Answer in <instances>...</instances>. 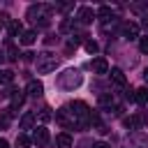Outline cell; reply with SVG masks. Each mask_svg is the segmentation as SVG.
Listing matches in <instances>:
<instances>
[{"label":"cell","instance_id":"1","mask_svg":"<svg viewBox=\"0 0 148 148\" xmlns=\"http://www.w3.org/2000/svg\"><path fill=\"white\" fill-rule=\"evenodd\" d=\"M90 113L92 109L86 102L76 99V102H67L65 106H60L56 111V120L65 130H86L90 125Z\"/></svg>","mask_w":148,"mask_h":148},{"label":"cell","instance_id":"2","mask_svg":"<svg viewBox=\"0 0 148 148\" xmlns=\"http://www.w3.org/2000/svg\"><path fill=\"white\" fill-rule=\"evenodd\" d=\"M51 9H53L51 5H42V2H39V5H30V7H28V12H25V16H28L32 23H37V25H42V28H44V25H49Z\"/></svg>","mask_w":148,"mask_h":148},{"label":"cell","instance_id":"3","mask_svg":"<svg viewBox=\"0 0 148 148\" xmlns=\"http://www.w3.org/2000/svg\"><path fill=\"white\" fill-rule=\"evenodd\" d=\"M81 81H83V76H81L79 69H65L62 74H58V86L65 88V90H74V88H79Z\"/></svg>","mask_w":148,"mask_h":148},{"label":"cell","instance_id":"4","mask_svg":"<svg viewBox=\"0 0 148 148\" xmlns=\"http://www.w3.org/2000/svg\"><path fill=\"white\" fill-rule=\"evenodd\" d=\"M56 65H58V58H56L53 53H49V51H42V53H37V58H35V67H37L39 74L53 72Z\"/></svg>","mask_w":148,"mask_h":148},{"label":"cell","instance_id":"5","mask_svg":"<svg viewBox=\"0 0 148 148\" xmlns=\"http://www.w3.org/2000/svg\"><path fill=\"white\" fill-rule=\"evenodd\" d=\"M32 143H37L39 148H44V146L49 143V130H46L44 125L35 127V132H32Z\"/></svg>","mask_w":148,"mask_h":148},{"label":"cell","instance_id":"6","mask_svg":"<svg viewBox=\"0 0 148 148\" xmlns=\"http://www.w3.org/2000/svg\"><path fill=\"white\" fill-rule=\"evenodd\" d=\"M92 18H95V12H92L90 7H79V12H76V21H74V23H79V25H88Z\"/></svg>","mask_w":148,"mask_h":148},{"label":"cell","instance_id":"7","mask_svg":"<svg viewBox=\"0 0 148 148\" xmlns=\"http://www.w3.org/2000/svg\"><path fill=\"white\" fill-rule=\"evenodd\" d=\"M9 99H12L9 109H12V111H16V109H21V106H23V102H25V92H21V90H9Z\"/></svg>","mask_w":148,"mask_h":148},{"label":"cell","instance_id":"8","mask_svg":"<svg viewBox=\"0 0 148 148\" xmlns=\"http://www.w3.org/2000/svg\"><path fill=\"white\" fill-rule=\"evenodd\" d=\"M136 35H139V25L134 21H125L123 23V37L125 39H136Z\"/></svg>","mask_w":148,"mask_h":148},{"label":"cell","instance_id":"9","mask_svg":"<svg viewBox=\"0 0 148 148\" xmlns=\"http://www.w3.org/2000/svg\"><path fill=\"white\" fill-rule=\"evenodd\" d=\"M109 76H111V81H113V86H118V88H125V83H127V79H125V74H123V69H120V67H113Z\"/></svg>","mask_w":148,"mask_h":148},{"label":"cell","instance_id":"10","mask_svg":"<svg viewBox=\"0 0 148 148\" xmlns=\"http://www.w3.org/2000/svg\"><path fill=\"white\" fill-rule=\"evenodd\" d=\"M42 92H44L42 81H30V83L25 86V95H30V97H42Z\"/></svg>","mask_w":148,"mask_h":148},{"label":"cell","instance_id":"11","mask_svg":"<svg viewBox=\"0 0 148 148\" xmlns=\"http://www.w3.org/2000/svg\"><path fill=\"white\" fill-rule=\"evenodd\" d=\"M90 67H92L95 74H106V72H109V62H106V58H95V60L90 62Z\"/></svg>","mask_w":148,"mask_h":148},{"label":"cell","instance_id":"12","mask_svg":"<svg viewBox=\"0 0 148 148\" xmlns=\"http://www.w3.org/2000/svg\"><path fill=\"white\" fill-rule=\"evenodd\" d=\"M18 42H21L23 46H30V44L37 42V32H35V30H23L21 37H18Z\"/></svg>","mask_w":148,"mask_h":148},{"label":"cell","instance_id":"13","mask_svg":"<svg viewBox=\"0 0 148 148\" xmlns=\"http://www.w3.org/2000/svg\"><path fill=\"white\" fill-rule=\"evenodd\" d=\"M99 106H102V109H106V111L116 109V99H113V95H109V92L99 95Z\"/></svg>","mask_w":148,"mask_h":148},{"label":"cell","instance_id":"14","mask_svg":"<svg viewBox=\"0 0 148 148\" xmlns=\"http://www.w3.org/2000/svg\"><path fill=\"white\" fill-rule=\"evenodd\" d=\"M123 123H125V127H127V130H139V127H141V123H143V116H130V118H125Z\"/></svg>","mask_w":148,"mask_h":148},{"label":"cell","instance_id":"15","mask_svg":"<svg viewBox=\"0 0 148 148\" xmlns=\"http://www.w3.org/2000/svg\"><path fill=\"white\" fill-rule=\"evenodd\" d=\"M56 146H58V148H72V136H69L67 132H60V134L56 136Z\"/></svg>","mask_w":148,"mask_h":148},{"label":"cell","instance_id":"16","mask_svg":"<svg viewBox=\"0 0 148 148\" xmlns=\"http://www.w3.org/2000/svg\"><path fill=\"white\" fill-rule=\"evenodd\" d=\"M35 120H37V113H25V116L21 118V130H32Z\"/></svg>","mask_w":148,"mask_h":148},{"label":"cell","instance_id":"17","mask_svg":"<svg viewBox=\"0 0 148 148\" xmlns=\"http://www.w3.org/2000/svg\"><path fill=\"white\" fill-rule=\"evenodd\" d=\"M7 30H9V35H12V37H16V35L21 37V32H23V25H21L18 21H9V23H7Z\"/></svg>","mask_w":148,"mask_h":148},{"label":"cell","instance_id":"18","mask_svg":"<svg viewBox=\"0 0 148 148\" xmlns=\"http://www.w3.org/2000/svg\"><path fill=\"white\" fill-rule=\"evenodd\" d=\"M12 109H5V111H0V127L5 130V127H9V123H12Z\"/></svg>","mask_w":148,"mask_h":148},{"label":"cell","instance_id":"19","mask_svg":"<svg viewBox=\"0 0 148 148\" xmlns=\"http://www.w3.org/2000/svg\"><path fill=\"white\" fill-rule=\"evenodd\" d=\"M134 102L146 104V102H148V88H139V90H134Z\"/></svg>","mask_w":148,"mask_h":148},{"label":"cell","instance_id":"20","mask_svg":"<svg viewBox=\"0 0 148 148\" xmlns=\"http://www.w3.org/2000/svg\"><path fill=\"white\" fill-rule=\"evenodd\" d=\"M30 143H32V139H30V136H25V134H18V136H16V141H14V146H16V148H30Z\"/></svg>","mask_w":148,"mask_h":148},{"label":"cell","instance_id":"21","mask_svg":"<svg viewBox=\"0 0 148 148\" xmlns=\"http://www.w3.org/2000/svg\"><path fill=\"white\" fill-rule=\"evenodd\" d=\"M97 16L106 23V21H111V18H113V12H111V7H99V9H97Z\"/></svg>","mask_w":148,"mask_h":148},{"label":"cell","instance_id":"22","mask_svg":"<svg viewBox=\"0 0 148 148\" xmlns=\"http://www.w3.org/2000/svg\"><path fill=\"white\" fill-rule=\"evenodd\" d=\"M14 81V72L12 69H0V83H12Z\"/></svg>","mask_w":148,"mask_h":148},{"label":"cell","instance_id":"23","mask_svg":"<svg viewBox=\"0 0 148 148\" xmlns=\"http://www.w3.org/2000/svg\"><path fill=\"white\" fill-rule=\"evenodd\" d=\"M16 58H18V51H16V46L9 42V44H7V60H16Z\"/></svg>","mask_w":148,"mask_h":148},{"label":"cell","instance_id":"24","mask_svg":"<svg viewBox=\"0 0 148 148\" xmlns=\"http://www.w3.org/2000/svg\"><path fill=\"white\" fill-rule=\"evenodd\" d=\"M39 118H42V120H51V118H53V113H51V109H49V106H44V109L39 111Z\"/></svg>","mask_w":148,"mask_h":148},{"label":"cell","instance_id":"25","mask_svg":"<svg viewBox=\"0 0 148 148\" xmlns=\"http://www.w3.org/2000/svg\"><path fill=\"white\" fill-rule=\"evenodd\" d=\"M139 49H141V53H148V37L139 39Z\"/></svg>","mask_w":148,"mask_h":148},{"label":"cell","instance_id":"26","mask_svg":"<svg viewBox=\"0 0 148 148\" xmlns=\"http://www.w3.org/2000/svg\"><path fill=\"white\" fill-rule=\"evenodd\" d=\"M86 49H88L90 53H95V51H97V44H95V42H86Z\"/></svg>","mask_w":148,"mask_h":148},{"label":"cell","instance_id":"27","mask_svg":"<svg viewBox=\"0 0 148 148\" xmlns=\"http://www.w3.org/2000/svg\"><path fill=\"white\" fill-rule=\"evenodd\" d=\"M141 28H143V30H148V14H143V16H141Z\"/></svg>","mask_w":148,"mask_h":148},{"label":"cell","instance_id":"28","mask_svg":"<svg viewBox=\"0 0 148 148\" xmlns=\"http://www.w3.org/2000/svg\"><path fill=\"white\" fill-rule=\"evenodd\" d=\"M92 148H111V146L104 143V141H97V143H92Z\"/></svg>","mask_w":148,"mask_h":148},{"label":"cell","instance_id":"29","mask_svg":"<svg viewBox=\"0 0 148 148\" xmlns=\"http://www.w3.org/2000/svg\"><path fill=\"white\" fill-rule=\"evenodd\" d=\"M132 9H134V12H141V9H146V5H143V2H141V5H134V7H132Z\"/></svg>","mask_w":148,"mask_h":148},{"label":"cell","instance_id":"30","mask_svg":"<svg viewBox=\"0 0 148 148\" xmlns=\"http://www.w3.org/2000/svg\"><path fill=\"white\" fill-rule=\"evenodd\" d=\"M0 148H9V143H7L5 139H0Z\"/></svg>","mask_w":148,"mask_h":148},{"label":"cell","instance_id":"31","mask_svg":"<svg viewBox=\"0 0 148 148\" xmlns=\"http://www.w3.org/2000/svg\"><path fill=\"white\" fill-rule=\"evenodd\" d=\"M5 58H7V56H5V51H0V62H2Z\"/></svg>","mask_w":148,"mask_h":148},{"label":"cell","instance_id":"32","mask_svg":"<svg viewBox=\"0 0 148 148\" xmlns=\"http://www.w3.org/2000/svg\"><path fill=\"white\" fill-rule=\"evenodd\" d=\"M143 76H146V81H148V69H146V74H143Z\"/></svg>","mask_w":148,"mask_h":148},{"label":"cell","instance_id":"33","mask_svg":"<svg viewBox=\"0 0 148 148\" xmlns=\"http://www.w3.org/2000/svg\"><path fill=\"white\" fill-rule=\"evenodd\" d=\"M0 30H2V21H0Z\"/></svg>","mask_w":148,"mask_h":148}]
</instances>
